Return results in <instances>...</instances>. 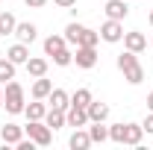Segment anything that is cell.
I'll return each instance as SVG.
<instances>
[{
    "label": "cell",
    "instance_id": "obj_1",
    "mask_svg": "<svg viewBox=\"0 0 153 150\" xmlns=\"http://www.w3.org/2000/svg\"><path fill=\"white\" fill-rule=\"evenodd\" d=\"M3 106H6V112L9 115H21L24 112V85H21L18 79H9L6 82V88H3Z\"/></svg>",
    "mask_w": 153,
    "mask_h": 150
},
{
    "label": "cell",
    "instance_id": "obj_2",
    "mask_svg": "<svg viewBox=\"0 0 153 150\" xmlns=\"http://www.w3.org/2000/svg\"><path fill=\"white\" fill-rule=\"evenodd\" d=\"M24 132L36 141L38 147H47L50 141H53V130L44 124V121H27V127H24Z\"/></svg>",
    "mask_w": 153,
    "mask_h": 150
},
{
    "label": "cell",
    "instance_id": "obj_3",
    "mask_svg": "<svg viewBox=\"0 0 153 150\" xmlns=\"http://www.w3.org/2000/svg\"><path fill=\"white\" fill-rule=\"evenodd\" d=\"M100 38H103V41H109V44H118V41H124V24H121V21L106 18V24L100 27Z\"/></svg>",
    "mask_w": 153,
    "mask_h": 150
},
{
    "label": "cell",
    "instance_id": "obj_4",
    "mask_svg": "<svg viewBox=\"0 0 153 150\" xmlns=\"http://www.w3.org/2000/svg\"><path fill=\"white\" fill-rule=\"evenodd\" d=\"M103 12H106V18H112V21H124L130 15V6H127V0H106Z\"/></svg>",
    "mask_w": 153,
    "mask_h": 150
},
{
    "label": "cell",
    "instance_id": "obj_5",
    "mask_svg": "<svg viewBox=\"0 0 153 150\" xmlns=\"http://www.w3.org/2000/svg\"><path fill=\"white\" fill-rule=\"evenodd\" d=\"M74 62H76V68H94L97 65V50L94 47H76V53H74Z\"/></svg>",
    "mask_w": 153,
    "mask_h": 150
},
{
    "label": "cell",
    "instance_id": "obj_6",
    "mask_svg": "<svg viewBox=\"0 0 153 150\" xmlns=\"http://www.w3.org/2000/svg\"><path fill=\"white\" fill-rule=\"evenodd\" d=\"M124 47H127V50H133V53H141V50H147V36H144V33H138V30L124 33Z\"/></svg>",
    "mask_w": 153,
    "mask_h": 150
},
{
    "label": "cell",
    "instance_id": "obj_7",
    "mask_svg": "<svg viewBox=\"0 0 153 150\" xmlns=\"http://www.w3.org/2000/svg\"><path fill=\"white\" fill-rule=\"evenodd\" d=\"M65 118H68V127H88V112L82 109V106H68V112H65Z\"/></svg>",
    "mask_w": 153,
    "mask_h": 150
},
{
    "label": "cell",
    "instance_id": "obj_8",
    "mask_svg": "<svg viewBox=\"0 0 153 150\" xmlns=\"http://www.w3.org/2000/svg\"><path fill=\"white\" fill-rule=\"evenodd\" d=\"M15 36H18V41H24V44H33L36 36H38V30H36V24H30V21H18Z\"/></svg>",
    "mask_w": 153,
    "mask_h": 150
},
{
    "label": "cell",
    "instance_id": "obj_9",
    "mask_svg": "<svg viewBox=\"0 0 153 150\" xmlns=\"http://www.w3.org/2000/svg\"><path fill=\"white\" fill-rule=\"evenodd\" d=\"M141 138H144V127H141V124H127V127H124V144L138 147Z\"/></svg>",
    "mask_w": 153,
    "mask_h": 150
},
{
    "label": "cell",
    "instance_id": "obj_10",
    "mask_svg": "<svg viewBox=\"0 0 153 150\" xmlns=\"http://www.w3.org/2000/svg\"><path fill=\"white\" fill-rule=\"evenodd\" d=\"M47 100H50V109H62V112H68V106H71V94L62 88H53L47 94Z\"/></svg>",
    "mask_w": 153,
    "mask_h": 150
},
{
    "label": "cell",
    "instance_id": "obj_11",
    "mask_svg": "<svg viewBox=\"0 0 153 150\" xmlns=\"http://www.w3.org/2000/svg\"><path fill=\"white\" fill-rule=\"evenodd\" d=\"M0 138H3V144H18L21 138H24V127L6 124V127H0Z\"/></svg>",
    "mask_w": 153,
    "mask_h": 150
},
{
    "label": "cell",
    "instance_id": "obj_12",
    "mask_svg": "<svg viewBox=\"0 0 153 150\" xmlns=\"http://www.w3.org/2000/svg\"><path fill=\"white\" fill-rule=\"evenodd\" d=\"M85 112H88V124H91V121H103V124H106V118H109V106L100 103V100H91V103L85 106Z\"/></svg>",
    "mask_w": 153,
    "mask_h": 150
},
{
    "label": "cell",
    "instance_id": "obj_13",
    "mask_svg": "<svg viewBox=\"0 0 153 150\" xmlns=\"http://www.w3.org/2000/svg\"><path fill=\"white\" fill-rule=\"evenodd\" d=\"M53 91V82H50V79H47V74L44 76H36V82H33V97H36V100H47V94Z\"/></svg>",
    "mask_w": 153,
    "mask_h": 150
},
{
    "label": "cell",
    "instance_id": "obj_14",
    "mask_svg": "<svg viewBox=\"0 0 153 150\" xmlns=\"http://www.w3.org/2000/svg\"><path fill=\"white\" fill-rule=\"evenodd\" d=\"M6 56L12 59L15 65H27V59H30V47H27L24 41H18V44H12V47L6 50Z\"/></svg>",
    "mask_w": 153,
    "mask_h": 150
},
{
    "label": "cell",
    "instance_id": "obj_15",
    "mask_svg": "<svg viewBox=\"0 0 153 150\" xmlns=\"http://www.w3.org/2000/svg\"><path fill=\"white\" fill-rule=\"evenodd\" d=\"M44 124H47L50 130H62V127H68V118H65V112H62V109H47Z\"/></svg>",
    "mask_w": 153,
    "mask_h": 150
},
{
    "label": "cell",
    "instance_id": "obj_16",
    "mask_svg": "<svg viewBox=\"0 0 153 150\" xmlns=\"http://www.w3.org/2000/svg\"><path fill=\"white\" fill-rule=\"evenodd\" d=\"M24 115H27V121H44V115H47V106L33 97V103L30 106H24Z\"/></svg>",
    "mask_w": 153,
    "mask_h": 150
},
{
    "label": "cell",
    "instance_id": "obj_17",
    "mask_svg": "<svg viewBox=\"0 0 153 150\" xmlns=\"http://www.w3.org/2000/svg\"><path fill=\"white\" fill-rule=\"evenodd\" d=\"M88 135H91V144H103V141H109V127H103V121H91Z\"/></svg>",
    "mask_w": 153,
    "mask_h": 150
},
{
    "label": "cell",
    "instance_id": "obj_18",
    "mask_svg": "<svg viewBox=\"0 0 153 150\" xmlns=\"http://www.w3.org/2000/svg\"><path fill=\"white\" fill-rule=\"evenodd\" d=\"M68 144H71V150H85L91 147V135H88V130H76L71 138H68Z\"/></svg>",
    "mask_w": 153,
    "mask_h": 150
},
{
    "label": "cell",
    "instance_id": "obj_19",
    "mask_svg": "<svg viewBox=\"0 0 153 150\" xmlns=\"http://www.w3.org/2000/svg\"><path fill=\"white\" fill-rule=\"evenodd\" d=\"M27 74H30V76H44V74H47V59L30 56V59H27Z\"/></svg>",
    "mask_w": 153,
    "mask_h": 150
},
{
    "label": "cell",
    "instance_id": "obj_20",
    "mask_svg": "<svg viewBox=\"0 0 153 150\" xmlns=\"http://www.w3.org/2000/svg\"><path fill=\"white\" fill-rule=\"evenodd\" d=\"M124 79H127L130 85H141V82H144V68H141V62L130 65V68L124 71Z\"/></svg>",
    "mask_w": 153,
    "mask_h": 150
},
{
    "label": "cell",
    "instance_id": "obj_21",
    "mask_svg": "<svg viewBox=\"0 0 153 150\" xmlns=\"http://www.w3.org/2000/svg\"><path fill=\"white\" fill-rule=\"evenodd\" d=\"M62 47H68V41H65V36H47V38H44V53H47V56H53V53H59Z\"/></svg>",
    "mask_w": 153,
    "mask_h": 150
},
{
    "label": "cell",
    "instance_id": "obj_22",
    "mask_svg": "<svg viewBox=\"0 0 153 150\" xmlns=\"http://www.w3.org/2000/svg\"><path fill=\"white\" fill-rule=\"evenodd\" d=\"M15 27H18V21L12 12H0V36H15Z\"/></svg>",
    "mask_w": 153,
    "mask_h": 150
},
{
    "label": "cell",
    "instance_id": "obj_23",
    "mask_svg": "<svg viewBox=\"0 0 153 150\" xmlns=\"http://www.w3.org/2000/svg\"><path fill=\"white\" fill-rule=\"evenodd\" d=\"M9 79H15V62L9 56H3L0 59V85H6Z\"/></svg>",
    "mask_w": 153,
    "mask_h": 150
},
{
    "label": "cell",
    "instance_id": "obj_24",
    "mask_svg": "<svg viewBox=\"0 0 153 150\" xmlns=\"http://www.w3.org/2000/svg\"><path fill=\"white\" fill-rule=\"evenodd\" d=\"M82 30H85L82 24H76V21H71V24L65 27V41L76 47V44H79V36H82Z\"/></svg>",
    "mask_w": 153,
    "mask_h": 150
},
{
    "label": "cell",
    "instance_id": "obj_25",
    "mask_svg": "<svg viewBox=\"0 0 153 150\" xmlns=\"http://www.w3.org/2000/svg\"><path fill=\"white\" fill-rule=\"evenodd\" d=\"M91 100H94V94L88 91V88H76V91L71 94V106H82V109H85Z\"/></svg>",
    "mask_w": 153,
    "mask_h": 150
},
{
    "label": "cell",
    "instance_id": "obj_26",
    "mask_svg": "<svg viewBox=\"0 0 153 150\" xmlns=\"http://www.w3.org/2000/svg\"><path fill=\"white\" fill-rule=\"evenodd\" d=\"M97 41H100V33H94V30H82V36H79V44L76 47H97Z\"/></svg>",
    "mask_w": 153,
    "mask_h": 150
},
{
    "label": "cell",
    "instance_id": "obj_27",
    "mask_svg": "<svg viewBox=\"0 0 153 150\" xmlns=\"http://www.w3.org/2000/svg\"><path fill=\"white\" fill-rule=\"evenodd\" d=\"M71 62H74V53H71L68 47H62L59 53H53V65H59V68H68Z\"/></svg>",
    "mask_w": 153,
    "mask_h": 150
},
{
    "label": "cell",
    "instance_id": "obj_28",
    "mask_svg": "<svg viewBox=\"0 0 153 150\" xmlns=\"http://www.w3.org/2000/svg\"><path fill=\"white\" fill-rule=\"evenodd\" d=\"M115 62H118V68H121V71H127L130 65H135V62H138V53H133V50H124V53L115 59Z\"/></svg>",
    "mask_w": 153,
    "mask_h": 150
},
{
    "label": "cell",
    "instance_id": "obj_29",
    "mask_svg": "<svg viewBox=\"0 0 153 150\" xmlns=\"http://www.w3.org/2000/svg\"><path fill=\"white\" fill-rule=\"evenodd\" d=\"M124 127H127V124H112V127H109V138L118 141V144H124Z\"/></svg>",
    "mask_w": 153,
    "mask_h": 150
},
{
    "label": "cell",
    "instance_id": "obj_30",
    "mask_svg": "<svg viewBox=\"0 0 153 150\" xmlns=\"http://www.w3.org/2000/svg\"><path fill=\"white\" fill-rule=\"evenodd\" d=\"M15 147H18V150H33V147H36V141H33V138H30V141H27V138H21Z\"/></svg>",
    "mask_w": 153,
    "mask_h": 150
},
{
    "label": "cell",
    "instance_id": "obj_31",
    "mask_svg": "<svg viewBox=\"0 0 153 150\" xmlns=\"http://www.w3.org/2000/svg\"><path fill=\"white\" fill-rule=\"evenodd\" d=\"M141 127H144V132H150V135H153V112H147V118H144Z\"/></svg>",
    "mask_w": 153,
    "mask_h": 150
},
{
    "label": "cell",
    "instance_id": "obj_32",
    "mask_svg": "<svg viewBox=\"0 0 153 150\" xmlns=\"http://www.w3.org/2000/svg\"><path fill=\"white\" fill-rule=\"evenodd\" d=\"M59 9H71V6H76V0H53Z\"/></svg>",
    "mask_w": 153,
    "mask_h": 150
},
{
    "label": "cell",
    "instance_id": "obj_33",
    "mask_svg": "<svg viewBox=\"0 0 153 150\" xmlns=\"http://www.w3.org/2000/svg\"><path fill=\"white\" fill-rule=\"evenodd\" d=\"M24 3H27V6H30V9H41V6H44V3H47V0H24Z\"/></svg>",
    "mask_w": 153,
    "mask_h": 150
},
{
    "label": "cell",
    "instance_id": "obj_34",
    "mask_svg": "<svg viewBox=\"0 0 153 150\" xmlns=\"http://www.w3.org/2000/svg\"><path fill=\"white\" fill-rule=\"evenodd\" d=\"M147 109H150V112H153V91L147 94Z\"/></svg>",
    "mask_w": 153,
    "mask_h": 150
},
{
    "label": "cell",
    "instance_id": "obj_35",
    "mask_svg": "<svg viewBox=\"0 0 153 150\" xmlns=\"http://www.w3.org/2000/svg\"><path fill=\"white\" fill-rule=\"evenodd\" d=\"M0 106H3V88H0Z\"/></svg>",
    "mask_w": 153,
    "mask_h": 150
},
{
    "label": "cell",
    "instance_id": "obj_36",
    "mask_svg": "<svg viewBox=\"0 0 153 150\" xmlns=\"http://www.w3.org/2000/svg\"><path fill=\"white\" fill-rule=\"evenodd\" d=\"M147 18H150V27H153V12H150V15H147Z\"/></svg>",
    "mask_w": 153,
    "mask_h": 150
},
{
    "label": "cell",
    "instance_id": "obj_37",
    "mask_svg": "<svg viewBox=\"0 0 153 150\" xmlns=\"http://www.w3.org/2000/svg\"><path fill=\"white\" fill-rule=\"evenodd\" d=\"M150 44H153V38H150Z\"/></svg>",
    "mask_w": 153,
    "mask_h": 150
}]
</instances>
